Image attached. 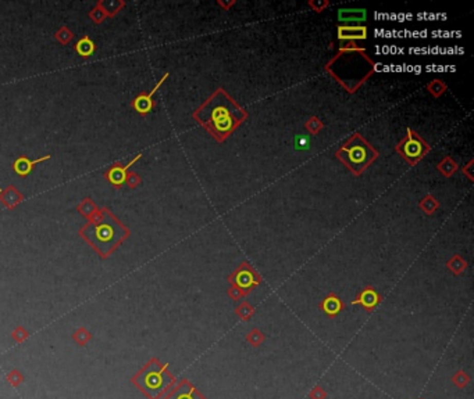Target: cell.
Returning a JSON list of instances; mask_svg holds the SVG:
<instances>
[{"mask_svg": "<svg viewBox=\"0 0 474 399\" xmlns=\"http://www.w3.org/2000/svg\"><path fill=\"white\" fill-rule=\"evenodd\" d=\"M196 119L217 142H224L248 118V112L224 89L216 92L193 112Z\"/></svg>", "mask_w": 474, "mask_h": 399, "instance_id": "6da1fadb", "label": "cell"}, {"mask_svg": "<svg viewBox=\"0 0 474 399\" xmlns=\"http://www.w3.org/2000/svg\"><path fill=\"white\" fill-rule=\"evenodd\" d=\"M376 64L367 56L364 49L339 50L325 65V71L348 93H355L374 72Z\"/></svg>", "mask_w": 474, "mask_h": 399, "instance_id": "7a4b0ae2", "label": "cell"}, {"mask_svg": "<svg viewBox=\"0 0 474 399\" xmlns=\"http://www.w3.org/2000/svg\"><path fill=\"white\" fill-rule=\"evenodd\" d=\"M335 155L349 171L359 176L376 161L380 154L363 136L355 133L343 143Z\"/></svg>", "mask_w": 474, "mask_h": 399, "instance_id": "3957f363", "label": "cell"}, {"mask_svg": "<svg viewBox=\"0 0 474 399\" xmlns=\"http://www.w3.org/2000/svg\"><path fill=\"white\" fill-rule=\"evenodd\" d=\"M85 236L89 238V242H92L99 252L107 255L117 246L122 236H125V230L116 222H104L96 225L95 228H90L89 233H85Z\"/></svg>", "mask_w": 474, "mask_h": 399, "instance_id": "277c9868", "label": "cell"}, {"mask_svg": "<svg viewBox=\"0 0 474 399\" xmlns=\"http://www.w3.org/2000/svg\"><path fill=\"white\" fill-rule=\"evenodd\" d=\"M136 383L143 392L155 399L171 384V377L157 363H151L136 377Z\"/></svg>", "mask_w": 474, "mask_h": 399, "instance_id": "5b68a950", "label": "cell"}, {"mask_svg": "<svg viewBox=\"0 0 474 399\" xmlns=\"http://www.w3.org/2000/svg\"><path fill=\"white\" fill-rule=\"evenodd\" d=\"M395 150L405 161H408L410 165H416L430 153L431 147L417 132H414L413 129H408L406 136L396 144Z\"/></svg>", "mask_w": 474, "mask_h": 399, "instance_id": "8992f818", "label": "cell"}, {"mask_svg": "<svg viewBox=\"0 0 474 399\" xmlns=\"http://www.w3.org/2000/svg\"><path fill=\"white\" fill-rule=\"evenodd\" d=\"M228 282L231 286L240 288L241 291L245 292V295H248L256 286L260 284L262 278H260V274L248 262H242L234 273L228 277Z\"/></svg>", "mask_w": 474, "mask_h": 399, "instance_id": "52a82bcc", "label": "cell"}, {"mask_svg": "<svg viewBox=\"0 0 474 399\" xmlns=\"http://www.w3.org/2000/svg\"><path fill=\"white\" fill-rule=\"evenodd\" d=\"M380 294L371 286H367L357 294V297L352 301V305H361L367 312H371L380 304Z\"/></svg>", "mask_w": 474, "mask_h": 399, "instance_id": "ba28073f", "label": "cell"}, {"mask_svg": "<svg viewBox=\"0 0 474 399\" xmlns=\"http://www.w3.org/2000/svg\"><path fill=\"white\" fill-rule=\"evenodd\" d=\"M166 78H169V74H165V76H163V78L160 79L159 82L156 84L155 88L152 89V92L143 93V94L138 96V97L134 100V103H132V107L135 108L136 111L139 112V114H148V112L152 111V108L155 107V103H153L152 97H153V94L159 90L160 86L163 85Z\"/></svg>", "mask_w": 474, "mask_h": 399, "instance_id": "9c48e42d", "label": "cell"}, {"mask_svg": "<svg viewBox=\"0 0 474 399\" xmlns=\"http://www.w3.org/2000/svg\"><path fill=\"white\" fill-rule=\"evenodd\" d=\"M367 37V28L363 25H339L338 27V39L341 42H356V41H364Z\"/></svg>", "mask_w": 474, "mask_h": 399, "instance_id": "30bf717a", "label": "cell"}, {"mask_svg": "<svg viewBox=\"0 0 474 399\" xmlns=\"http://www.w3.org/2000/svg\"><path fill=\"white\" fill-rule=\"evenodd\" d=\"M139 158H141V154L136 155L135 159H132L131 163L128 164V165H125V167L112 168V169L107 172V175H106L107 181L113 186H116V187H120V186L124 185V182L127 181V171L130 169V167H131L132 164H135V161H138Z\"/></svg>", "mask_w": 474, "mask_h": 399, "instance_id": "8fae6325", "label": "cell"}, {"mask_svg": "<svg viewBox=\"0 0 474 399\" xmlns=\"http://www.w3.org/2000/svg\"><path fill=\"white\" fill-rule=\"evenodd\" d=\"M49 158H50V155H45V157L38 158V159H28L27 157H20L15 159L13 168H14L17 175H20V176H27V175L31 173V171H32L33 167H35L37 164L43 163V161H46Z\"/></svg>", "mask_w": 474, "mask_h": 399, "instance_id": "7c38bea8", "label": "cell"}, {"mask_svg": "<svg viewBox=\"0 0 474 399\" xmlns=\"http://www.w3.org/2000/svg\"><path fill=\"white\" fill-rule=\"evenodd\" d=\"M343 304L335 294H330L329 297H325L321 302V309L324 311V313L330 317H334L335 315H338L339 312L342 311Z\"/></svg>", "mask_w": 474, "mask_h": 399, "instance_id": "4fadbf2b", "label": "cell"}, {"mask_svg": "<svg viewBox=\"0 0 474 399\" xmlns=\"http://www.w3.org/2000/svg\"><path fill=\"white\" fill-rule=\"evenodd\" d=\"M338 18L342 23H361L366 19V10L363 9H342L338 11Z\"/></svg>", "mask_w": 474, "mask_h": 399, "instance_id": "5bb4252c", "label": "cell"}, {"mask_svg": "<svg viewBox=\"0 0 474 399\" xmlns=\"http://www.w3.org/2000/svg\"><path fill=\"white\" fill-rule=\"evenodd\" d=\"M436 169H438V172L442 173L445 177H451L452 175H453V173L459 169V167H458V164H456L455 159H452V157L446 155V157L442 159L441 163L438 164Z\"/></svg>", "mask_w": 474, "mask_h": 399, "instance_id": "9a60e30c", "label": "cell"}, {"mask_svg": "<svg viewBox=\"0 0 474 399\" xmlns=\"http://www.w3.org/2000/svg\"><path fill=\"white\" fill-rule=\"evenodd\" d=\"M167 399H205L200 395L197 394L196 391L193 390L192 387H187L183 385L181 388L175 391L171 396H169Z\"/></svg>", "mask_w": 474, "mask_h": 399, "instance_id": "2e32d148", "label": "cell"}, {"mask_svg": "<svg viewBox=\"0 0 474 399\" xmlns=\"http://www.w3.org/2000/svg\"><path fill=\"white\" fill-rule=\"evenodd\" d=\"M77 51H78V54L82 57H89L90 54H94L95 51V45L94 42L90 41L88 36H84L82 39L78 41L76 46Z\"/></svg>", "mask_w": 474, "mask_h": 399, "instance_id": "e0dca14e", "label": "cell"}, {"mask_svg": "<svg viewBox=\"0 0 474 399\" xmlns=\"http://www.w3.org/2000/svg\"><path fill=\"white\" fill-rule=\"evenodd\" d=\"M446 266H448V269L451 270L452 273L460 274V273H463V270L467 268V264H466V261L463 260L462 256L455 255L453 258H451V260L448 261Z\"/></svg>", "mask_w": 474, "mask_h": 399, "instance_id": "ac0fdd59", "label": "cell"}, {"mask_svg": "<svg viewBox=\"0 0 474 399\" xmlns=\"http://www.w3.org/2000/svg\"><path fill=\"white\" fill-rule=\"evenodd\" d=\"M418 207H420V208H422L427 215H431V214H434V212L436 211V208H438V201H436L434 195L428 194V195H426L422 201H420Z\"/></svg>", "mask_w": 474, "mask_h": 399, "instance_id": "d6986e66", "label": "cell"}, {"mask_svg": "<svg viewBox=\"0 0 474 399\" xmlns=\"http://www.w3.org/2000/svg\"><path fill=\"white\" fill-rule=\"evenodd\" d=\"M427 89L428 92L431 93L434 97H440L441 94H444V93L446 92V85L445 82H442L440 79H434V81H431V82L427 85Z\"/></svg>", "mask_w": 474, "mask_h": 399, "instance_id": "ffe728a7", "label": "cell"}, {"mask_svg": "<svg viewBox=\"0 0 474 399\" xmlns=\"http://www.w3.org/2000/svg\"><path fill=\"white\" fill-rule=\"evenodd\" d=\"M235 313H236V315H238V317H241L242 321H249V319H250V317L253 316L254 309H253V307L250 305V304H248V302H242L240 307H236V309H235Z\"/></svg>", "mask_w": 474, "mask_h": 399, "instance_id": "44dd1931", "label": "cell"}, {"mask_svg": "<svg viewBox=\"0 0 474 399\" xmlns=\"http://www.w3.org/2000/svg\"><path fill=\"white\" fill-rule=\"evenodd\" d=\"M305 128L309 133H312V135H317L319 132L323 130L324 124L320 121L317 116H310L309 119H307V122L305 124Z\"/></svg>", "mask_w": 474, "mask_h": 399, "instance_id": "7402d4cb", "label": "cell"}, {"mask_svg": "<svg viewBox=\"0 0 474 399\" xmlns=\"http://www.w3.org/2000/svg\"><path fill=\"white\" fill-rule=\"evenodd\" d=\"M246 341L253 347H259L264 341V335L259 329H252L246 335Z\"/></svg>", "mask_w": 474, "mask_h": 399, "instance_id": "603a6c76", "label": "cell"}, {"mask_svg": "<svg viewBox=\"0 0 474 399\" xmlns=\"http://www.w3.org/2000/svg\"><path fill=\"white\" fill-rule=\"evenodd\" d=\"M452 380H453V383H455V384L458 385V387H460V388H463V387H466V385H467V383L470 381V377L467 376V374H466L465 371L459 370L458 373H456L455 376L452 377Z\"/></svg>", "mask_w": 474, "mask_h": 399, "instance_id": "cb8c5ba5", "label": "cell"}, {"mask_svg": "<svg viewBox=\"0 0 474 399\" xmlns=\"http://www.w3.org/2000/svg\"><path fill=\"white\" fill-rule=\"evenodd\" d=\"M329 6H330V3L329 2H325V0H312V2H309L310 9H313L315 11H317V13L324 11V10L327 9Z\"/></svg>", "mask_w": 474, "mask_h": 399, "instance_id": "d4e9b609", "label": "cell"}, {"mask_svg": "<svg viewBox=\"0 0 474 399\" xmlns=\"http://www.w3.org/2000/svg\"><path fill=\"white\" fill-rule=\"evenodd\" d=\"M228 295H230V297L232 298L234 301H240V300H242V298L245 297V292L241 291L240 288H236V287H234V286H231L230 290H228Z\"/></svg>", "mask_w": 474, "mask_h": 399, "instance_id": "484cf974", "label": "cell"}, {"mask_svg": "<svg viewBox=\"0 0 474 399\" xmlns=\"http://www.w3.org/2000/svg\"><path fill=\"white\" fill-rule=\"evenodd\" d=\"M310 399H325L327 394H325V391L321 388V387H316L313 388V391L310 392Z\"/></svg>", "mask_w": 474, "mask_h": 399, "instance_id": "4316f807", "label": "cell"}, {"mask_svg": "<svg viewBox=\"0 0 474 399\" xmlns=\"http://www.w3.org/2000/svg\"><path fill=\"white\" fill-rule=\"evenodd\" d=\"M295 143L298 149H307V147H309V140L306 139V137H303V136H298Z\"/></svg>", "mask_w": 474, "mask_h": 399, "instance_id": "83f0119b", "label": "cell"}, {"mask_svg": "<svg viewBox=\"0 0 474 399\" xmlns=\"http://www.w3.org/2000/svg\"><path fill=\"white\" fill-rule=\"evenodd\" d=\"M471 168H473V161H470V163L467 164V165H466V168H463V175H466L469 181H473V173H471Z\"/></svg>", "mask_w": 474, "mask_h": 399, "instance_id": "f1b7e54d", "label": "cell"}, {"mask_svg": "<svg viewBox=\"0 0 474 399\" xmlns=\"http://www.w3.org/2000/svg\"><path fill=\"white\" fill-rule=\"evenodd\" d=\"M235 5V2H230V3H224V2H218V6H220V7H223V9L224 10H228L231 7V6H234Z\"/></svg>", "mask_w": 474, "mask_h": 399, "instance_id": "f546056e", "label": "cell"}, {"mask_svg": "<svg viewBox=\"0 0 474 399\" xmlns=\"http://www.w3.org/2000/svg\"><path fill=\"white\" fill-rule=\"evenodd\" d=\"M0 193H2V189H0Z\"/></svg>", "mask_w": 474, "mask_h": 399, "instance_id": "4dcf8cb0", "label": "cell"}]
</instances>
